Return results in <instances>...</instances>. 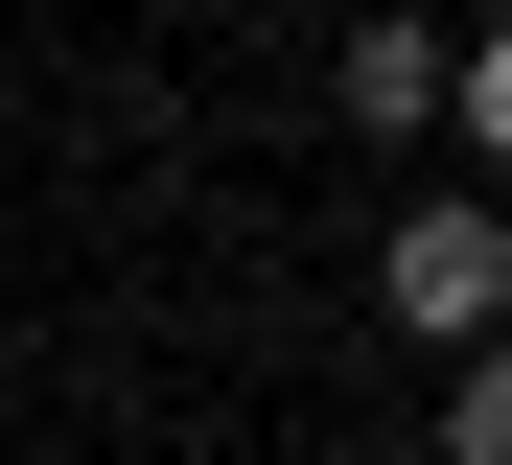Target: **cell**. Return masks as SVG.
<instances>
[{"instance_id":"cell-1","label":"cell","mask_w":512,"mask_h":465,"mask_svg":"<svg viewBox=\"0 0 512 465\" xmlns=\"http://www.w3.org/2000/svg\"><path fill=\"white\" fill-rule=\"evenodd\" d=\"M373 326H396V349H443V372L512 326V210H489V186H419V210H373Z\"/></svg>"},{"instance_id":"cell-2","label":"cell","mask_w":512,"mask_h":465,"mask_svg":"<svg viewBox=\"0 0 512 465\" xmlns=\"http://www.w3.org/2000/svg\"><path fill=\"white\" fill-rule=\"evenodd\" d=\"M326 117H350L373 163H396V140H443V24H350V47H326Z\"/></svg>"},{"instance_id":"cell-3","label":"cell","mask_w":512,"mask_h":465,"mask_svg":"<svg viewBox=\"0 0 512 465\" xmlns=\"http://www.w3.org/2000/svg\"><path fill=\"white\" fill-rule=\"evenodd\" d=\"M443 140H466V186L512 210V24H466V47H443Z\"/></svg>"},{"instance_id":"cell-4","label":"cell","mask_w":512,"mask_h":465,"mask_svg":"<svg viewBox=\"0 0 512 465\" xmlns=\"http://www.w3.org/2000/svg\"><path fill=\"white\" fill-rule=\"evenodd\" d=\"M443 465H512V326H489V349L443 372Z\"/></svg>"}]
</instances>
